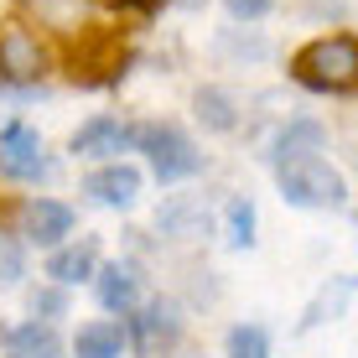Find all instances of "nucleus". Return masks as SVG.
Returning <instances> with one entry per match:
<instances>
[{
	"label": "nucleus",
	"instance_id": "21",
	"mask_svg": "<svg viewBox=\"0 0 358 358\" xmlns=\"http://www.w3.org/2000/svg\"><path fill=\"white\" fill-rule=\"evenodd\" d=\"M229 244L234 250H250L255 244V203L250 197H234L229 203Z\"/></svg>",
	"mask_w": 358,
	"mask_h": 358
},
{
	"label": "nucleus",
	"instance_id": "24",
	"mask_svg": "<svg viewBox=\"0 0 358 358\" xmlns=\"http://www.w3.org/2000/svg\"><path fill=\"white\" fill-rule=\"evenodd\" d=\"M109 6H115V10H125V16H135V21H151L156 10L166 6V0H109Z\"/></svg>",
	"mask_w": 358,
	"mask_h": 358
},
{
	"label": "nucleus",
	"instance_id": "6",
	"mask_svg": "<svg viewBox=\"0 0 358 358\" xmlns=\"http://www.w3.org/2000/svg\"><path fill=\"white\" fill-rule=\"evenodd\" d=\"M182 338V312L177 301H166V296H151V301H141L130 312V327H125V348H135L141 358H166L177 348Z\"/></svg>",
	"mask_w": 358,
	"mask_h": 358
},
{
	"label": "nucleus",
	"instance_id": "13",
	"mask_svg": "<svg viewBox=\"0 0 358 358\" xmlns=\"http://www.w3.org/2000/svg\"><path fill=\"white\" fill-rule=\"evenodd\" d=\"M94 291H99V306L115 317H130L141 306V270L135 265H99L94 270Z\"/></svg>",
	"mask_w": 358,
	"mask_h": 358
},
{
	"label": "nucleus",
	"instance_id": "18",
	"mask_svg": "<svg viewBox=\"0 0 358 358\" xmlns=\"http://www.w3.org/2000/svg\"><path fill=\"white\" fill-rule=\"evenodd\" d=\"M353 296H358V280H353V275H338V280H332V291H322L312 306H306V317H301V332H312L317 322H332V317H338L343 306L353 301Z\"/></svg>",
	"mask_w": 358,
	"mask_h": 358
},
{
	"label": "nucleus",
	"instance_id": "9",
	"mask_svg": "<svg viewBox=\"0 0 358 358\" xmlns=\"http://www.w3.org/2000/svg\"><path fill=\"white\" fill-rule=\"evenodd\" d=\"M68 151L83 162H120V151H130V125H120L115 115H94L73 130Z\"/></svg>",
	"mask_w": 358,
	"mask_h": 358
},
{
	"label": "nucleus",
	"instance_id": "14",
	"mask_svg": "<svg viewBox=\"0 0 358 358\" xmlns=\"http://www.w3.org/2000/svg\"><path fill=\"white\" fill-rule=\"evenodd\" d=\"M63 338H57V322H21L6 332V358H63Z\"/></svg>",
	"mask_w": 358,
	"mask_h": 358
},
{
	"label": "nucleus",
	"instance_id": "15",
	"mask_svg": "<svg viewBox=\"0 0 358 358\" xmlns=\"http://www.w3.org/2000/svg\"><path fill=\"white\" fill-rule=\"evenodd\" d=\"M192 115H197V125L213 130V135H229L239 125V104H234V94L218 89V83H203V89L192 94Z\"/></svg>",
	"mask_w": 358,
	"mask_h": 358
},
{
	"label": "nucleus",
	"instance_id": "23",
	"mask_svg": "<svg viewBox=\"0 0 358 358\" xmlns=\"http://www.w3.org/2000/svg\"><path fill=\"white\" fill-rule=\"evenodd\" d=\"M224 10L239 27H255V21H265L270 10H275V0H224Z\"/></svg>",
	"mask_w": 358,
	"mask_h": 358
},
{
	"label": "nucleus",
	"instance_id": "17",
	"mask_svg": "<svg viewBox=\"0 0 358 358\" xmlns=\"http://www.w3.org/2000/svg\"><path fill=\"white\" fill-rule=\"evenodd\" d=\"M156 229L171 234V239H203V234H208V213H203V203L171 197L162 213H156Z\"/></svg>",
	"mask_w": 358,
	"mask_h": 358
},
{
	"label": "nucleus",
	"instance_id": "16",
	"mask_svg": "<svg viewBox=\"0 0 358 358\" xmlns=\"http://www.w3.org/2000/svg\"><path fill=\"white\" fill-rule=\"evenodd\" d=\"M125 353V327L115 317H99V322H83L73 332V358H120Z\"/></svg>",
	"mask_w": 358,
	"mask_h": 358
},
{
	"label": "nucleus",
	"instance_id": "11",
	"mask_svg": "<svg viewBox=\"0 0 358 358\" xmlns=\"http://www.w3.org/2000/svg\"><path fill=\"white\" fill-rule=\"evenodd\" d=\"M99 255H104V250H99L94 234L57 244V250H47V280H52V286H83V280H94Z\"/></svg>",
	"mask_w": 358,
	"mask_h": 358
},
{
	"label": "nucleus",
	"instance_id": "2",
	"mask_svg": "<svg viewBox=\"0 0 358 358\" xmlns=\"http://www.w3.org/2000/svg\"><path fill=\"white\" fill-rule=\"evenodd\" d=\"M130 145L145 151L151 177L162 182V187L187 182V177L203 171V151H197V141L177 125V120H141V125H130Z\"/></svg>",
	"mask_w": 358,
	"mask_h": 358
},
{
	"label": "nucleus",
	"instance_id": "3",
	"mask_svg": "<svg viewBox=\"0 0 358 358\" xmlns=\"http://www.w3.org/2000/svg\"><path fill=\"white\" fill-rule=\"evenodd\" d=\"M275 182H280V197H286L291 208H312V213H338V208H348V177H343L327 156H306V162L275 166Z\"/></svg>",
	"mask_w": 358,
	"mask_h": 358
},
{
	"label": "nucleus",
	"instance_id": "20",
	"mask_svg": "<svg viewBox=\"0 0 358 358\" xmlns=\"http://www.w3.org/2000/svg\"><path fill=\"white\" fill-rule=\"evenodd\" d=\"M27 312L36 317V322H57V317H68V286H36L31 296H27Z\"/></svg>",
	"mask_w": 358,
	"mask_h": 358
},
{
	"label": "nucleus",
	"instance_id": "1",
	"mask_svg": "<svg viewBox=\"0 0 358 358\" xmlns=\"http://www.w3.org/2000/svg\"><path fill=\"white\" fill-rule=\"evenodd\" d=\"M291 78L306 94L322 99H353L358 94V36L353 31H327L312 36L306 47H296L291 57Z\"/></svg>",
	"mask_w": 358,
	"mask_h": 358
},
{
	"label": "nucleus",
	"instance_id": "4",
	"mask_svg": "<svg viewBox=\"0 0 358 358\" xmlns=\"http://www.w3.org/2000/svg\"><path fill=\"white\" fill-rule=\"evenodd\" d=\"M52 73V52L27 21H0V78L16 89H36Z\"/></svg>",
	"mask_w": 358,
	"mask_h": 358
},
{
	"label": "nucleus",
	"instance_id": "19",
	"mask_svg": "<svg viewBox=\"0 0 358 358\" xmlns=\"http://www.w3.org/2000/svg\"><path fill=\"white\" fill-rule=\"evenodd\" d=\"M224 358H270V332L260 322H239V327L229 332Z\"/></svg>",
	"mask_w": 358,
	"mask_h": 358
},
{
	"label": "nucleus",
	"instance_id": "22",
	"mask_svg": "<svg viewBox=\"0 0 358 358\" xmlns=\"http://www.w3.org/2000/svg\"><path fill=\"white\" fill-rule=\"evenodd\" d=\"M27 275V250L16 239H0V286H16Z\"/></svg>",
	"mask_w": 358,
	"mask_h": 358
},
{
	"label": "nucleus",
	"instance_id": "12",
	"mask_svg": "<svg viewBox=\"0 0 358 358\" xmlns=\"http://www.w3.org/2000/svg\"><path fill=\"white\" fill-rule=\"evenodd\" d=\"M327 151V125L312 115L301 120H286V130L275 135V145H270V162L275 166H291V162H306V156H322Z\"/></svg>",
	"mask_w": 358,
	"mask_h": 358
},
{
	"label": "nucleus",
	"instance_id": "5",
	"mask_svg": "<svg viewBox=\"0 0 358 358\" xmlns=\"http://www.w3.org/2000/svg\"><path fill=\"white\" fill-rule=\"evenodd\" d=\"M68 78L78 89H109L125 78V42L115 31H78V47L68 52Z\"/></svg>",
	"mask_w": 358,
	"mask_h": 358
},
{
	"label": "nucleus",
	"instance_id": "8",
	"mask_svg": "<svg viewBox=\"0 0 358 358\" xmlns=\"http://www.w3.org/2000/svg\"><path fill=\"white\" fill-rule=\"evenodd\" d=\"M73 208L63 203V197H31L27 208H21V234H27V244H36V250H57V244L73 239Z\"/></svg>",
	"mask_w": 358,
	"mask_h": 358
},
{
	"label": "nucleus",
	"instance_id": "25",
	"mask_svg": "<svg viewBox=\"0 0 358 358\" xmlns=\"http://www.w3.org/2000/svg\"><path fill=\"white\" fill-rule=\"evenodd\" d=\"M166 6H182V10H203L208 0H166Z\"/></svg>",
	"mask_w": 358,
	"mask_h": 358
},
{
	"label": "nucleus",
	"instance_id": "7",
	"mask_svg": "<svg viewBox=\"0 0 358 358\" xmlns=\"http://www.w3.org/2000/svg\"><path fill=\"white\" fill-rule=\"evenodd\" d=\"M0 177H10V182H47L52 177V162L42 151L36 125H27V120L0 125Z\"/></svg>",
	"mask_w": 358,
	"mask_h": 358
},
{
	"label": "nucleus",
	"instance_id": "10",
	"mask_svg": "<svg viewBox=\"0 0 358 358\" xmlns=\"http://www.w3.org/2000/svg\"><path fill=\"white\" fill-rule=\"evenodd\" d=\"M145 187V177H141V166H130V162H99L89 177H83V192L94 197V203H104V208H130L135 197H141Z\"/></svg>",
	"mask_w": 358,
	"mask_h": 358
}]
</instances>
